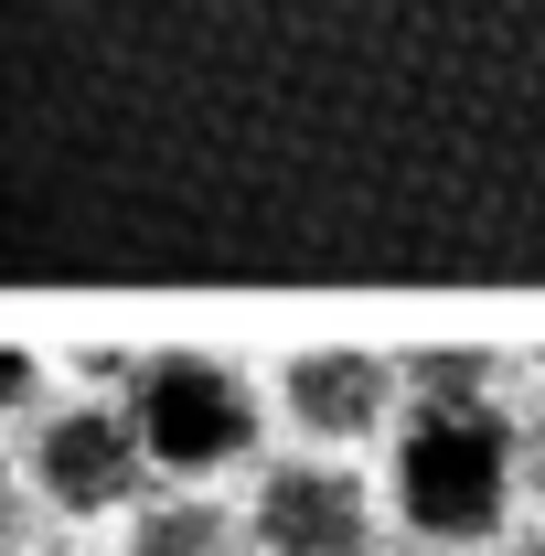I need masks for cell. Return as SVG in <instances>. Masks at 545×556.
<instances>
[{
    "mask_svg": "<svg viewBox=\"0 0 545 556\" xmlns=\"http://www.w3.org/2000/svg\"><path fill=\"white\" fill-rule=\"evenodd\" d=\"M514 417L492 396H460V407H428L417 396L407 439H396V514H407L428 546H471L503 525V492H514Z\"/></svg>",
    "mask_w": 545,
    "mask_h": 556,
    "instance_id": "cell-1",
    "label": "cell"
},
{
    "mask_svg": "<svg viewBox=\"0 0 545 556\" xmlns=\"http://www.w3.org/2000/svg\"><path fill=\"white\" fill-rule=\"evenodd\" d=\"M129 417H139V450L161 471H225L257 439L246 375H225L204 353H150V364H129Z\"/></svg>",
    "mask_w": 545,
    "mask_h": 556,
    "instance_id": "cell-2",
    "label": "cell"
},
{
    "mask_svg": "<svg viewBox=\"0 0 545 556\" xmlns=\"http://www.w3.org/2000/svg\"><path fill=\"white\" fill-rule=\"evenodd\" d=\"M139 471H150V450H139V417L129 407H54L33 428V482L54 492L65 514H107V503H129Z\"/></svg>",
    "mask_w": 545,
    "mask_h": 556,
    "instance_id": "cell-3",
    "label": "cell"
},
{
    "mask_svg": "<svg viewBox=\"0 0 545 556\" xmlns=\"http://www.w3.org/2000/svg\"><path fill=\"white\" fill-rule=\"evenodd\" d=\"M246 535H268V556H364L375 535V503L342 460H278L257 482V514Z\"/></svg>",
    "mask_w": 545,
    "mask_h": 556,
    "instance_id": "cell-4",
    "label": "cell"
},
{
    "mask_svg": "<svg viewBox=\"0 0 545 556\" xmlns=\"http://www.w3.org/2000/svg\"><path fill=\"white\" fill-rule=\"evenodd\" d=\"M278 396H289V417H300L310 439H375L385 407H396V375H385L375 353H300Z\"/></svg>",
    "mask_w": 545,
    "mask_h": 556,
    "instance_id": "cell-5",
    "label": "cell"
},
{
    "mask_svg": "<svg viewBox=\"0 0 545 556\" xmlns=\"http://www.w3.org/2000/svg\"><path fill=\"white\" fill-rule=\"evenodd\" d=\"M246 546V525L225 514V503H204V492H182V503H150L139 514L129 556H236Z\"/></svg>",
    "mask_w": 545,
    "mask_h": 556,
    "instance_id": "cell-6",
    "label": "cell"
},
{
    "mask_svg": "<svg viewBox=\"0 0 545 556\" xmlns=\"http://www.w3.org/2000/svg\"><path fill=\"white\" fill-rule=\"evenodd\" d=\"M492 386H503L492 353H417L407 364V396H428V407H460V396H492Z\"/></svg>",
    "mask_w": 545,
    "mask_h": 556,
    "instance_id": "cell-7",
    "label": "cell"
},
{
    "mask_svg": "<svg viewBox=\"0 0 545 556\" xmlns=\"http://www.w3.org/2000/svg\"><path fill=\"white\" fill-rule=\"evenodd\" d=\"M33 396H43V375H33V353H11V343H0V417H22Z\"/></svg>",
    "mask_w": 545,
    "mask_h": 556,
    "instance_id": "cell-8",
    "label": "cell"
},
{
    "mask_svg": "<svg viewBox=\"0 0 545 556\" xmlns=\"http://www.w3.org/2000/svg\"><path fill=\"white\" fill-rule=\"evenodd\" d=\"M524 482H535V503H545V417L524 428Z\"/></svg>",
    "mask_w": 545,
    "mask_h": 556,
    "instance_id": "cell-9",
    "label": "cell"
},
{
    "mask_svg": "<svg viewBox=\"0 0 545 556\" xmlns=\"http://www.w3.org/2000/svg\"><path fill=\"white\" fill-rule=\"evenodd\" d=\"M11 525H22V482H11V460H0V546H11Z\"/></svg>",
    "mask_w": 545,
    "mask_h": 556,
    "instance_id": "cell-10",
    "label": "cell"
},
{
    "mask_svg": "<svg viewBox=\"0 0 545 556\" xmlns=\"http://www.w3.org/2000/svg\"><path fill=\"white\" fill-rule=\"evenodd\" d=\"M43 556H86V546H43Z\"/></svg>",
    "mask_w": 545,
    "mask_h": 556,
    "instance_id": "cell-11",
    "label": "cell"
},
{
    "mask_svg": "<svg viewBox=\"0 0 545 556\" xmlns=\"http://www.w3.org/2000/svg\"><path fill=\"white\" fill-rule=\"evenodd\" d=\"M524 556H545V546H524Z\"/></svg>",
    "mask_w": 545,
    "mask_h": 556,
    "instance_id": "cell-12",
    "label": "cell"
}]
</instances>
